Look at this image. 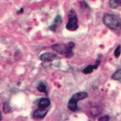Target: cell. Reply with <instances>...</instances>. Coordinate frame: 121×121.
Listing matches in <instances>:
<instances>
[{
	"mask_svg": "<svg viewBox=\"0 0 121 121\" xmlns=\"http://www.w3.org/2000/svg\"><path fill=\"white\" fill-rule=\"evenodd\" d=\"M121 45H119L117 47L114 51V55L115 56L116 58H118L121 55Z\"/></svg>",
	"mask_w": 121,
	"mask_h": 121,
	"instance_id": "2e32d148",
	"label": "cell"
},
{
	"mask_svg": "<svg viewBox=\"0 0 121 121\" xmlns=\"http://www.w3.org/2000/svg\"><path fill=\"white\" fill-rule=\"evenodd\" d=\"M109 116L108 115L103 116V117H101L99 118H98V121H107L109 120Z\"/></svg>",
	"mask_w": 121,
	"mask_h": 121,
	"instance_id": "e0dca14e",
	"label": "cell"
},
{
	"mask_svg": "<svg viewBox=\"0 0 121 121\" xmlns=\"http://www.w3.org/2000/svg\"><path fill=\"white\" fill-rule=\"evenodd\" d=\"M79 28L78 19L76 13L74 9H70L68 13V22L66 25V29L69 31H74Z\"/></svg>",
	"mask_w": 121,
	"mask_h": 121,
	"instance_id": "3957f363",
	"label": "cell"
},
{
	"mask_svg": "<svg viewBox=\"0 0 121 121\" xmlns=\"http://www.w3.org/2000/svg\"><path fill=\"white\" fill-rule=\"evenodd\" d=\"M111 78L113 80L121 82V69H118L117 71L115 72L113 75H112Z\"/></svg>",
	"mask_w": 121,
	"mask_h": 121,
	"instance_id": "8fae6325",
	"label": "cell"
},
{
	"mask_svg": "<svg viewBox=\"0 0 121 121\" xmlns=\"http://www.w3.org/2000/svg\"><path fill=\"white\" fill-rule=\"evenodd\" d=\"M103 22L106 26L113 30L121 29V20L117 15L106 13L104 15Z\"/></svg>",
	"mask_w": 121,
	"mask_h": 121,
	"instance_id": "7a4b0ae2",
	"label": "cell"
},
{
	"mask_svg": "<svg viewBox=\"0 0 121 121\" xmlns=\"http://www.w3.org/2000/svg\"><path fill=\"white\" fill-rule=\"evenodd\" d=\"M109 4L111 8H117L121 6V0H109Z\"/></svg>",
	"mask_w": 121,
	"mask_h": 121,
	"instance_id": "30bf717a",
	"label": "cell"
},
{
	"mask_svg": "<svg viewBox=\"0 0 121 121\" xmlns=\"http://www.w3.org/2000/svg\"><path fill=\"white\" fill-rule=\"evenodd\" d=\"M62 16L60 15H56V17L54 19V21L52 24L50 26L49 28L51 31L55 32L56 28L62 23Z\"/></svg>",
	"mask_w": 121,
	"mask_h": 121,
	"instance_id": "5b68a950",
	"label": "cell"
},
{
	"mask_svg": "<svg viewBox=\"0 0 121 121\" xmlns=\"http://www.w3.org/2000/svg\"><path fill=\"white\" fill-rule=\"evenodd\" d=\"M1 113L0 112V120H1Z\"/></svg>",
	"mask_w": 121,
	"mask_h": 121,
	"instance_id": "d6986e66",
	"label": "cell"
},
{
	"mask_svg": "<svg viewBox=\"0 0 121 121\" xmlns=\"http://www.w3.org/2000/svg\"><path fill=\"white\" fill-rule=\"evenodd\" d=\"M56 58L55 54L51 52H45L40 55V60L43 62H50L54 60Z\"/></svg>",
	"mask_w": 121,
	"mask_h": 121,
	"instance_id": "8992f818",
	"label": "cell"
},
{
	"mask_svg": "<svg viewBox=\"0 0 121 121\" xmlns=\"http://www.w3.org/2000/svg\"><path fill=\"white\" fill-rule=\"evenodd\" d=\"M90 113L93 116H97L101 113V112L97 107H93L90 109Z\"/></svg>",
	"mask_w": 121,
	"mask_h": 121,
	"instance_id": "5bb4252c",
	"label": "cell"
},
{
	"mask_svg": "<svg viewBox=\"0 0 121 121\" xmlns=\"http://www.w3.org/2000/svg\"><path fill=\"white\" fill-rule=\"evenodd\" d=\"M68 108L71 111H75L78 109V102L70 98V99L68 102Z\"/></svg>",
	"mask_w": 121,
	"mask_h": 121,
	"instance_id": "9c48e42d",
	"label": "cell"
},
{
	"mask_svg": "<svg viewBox=\"0 0 121 121\" xmlns=\"http://www.w3.org/2000/svg\"><path fill=\"white\" fill-rule=\"evenodd\" d=\"M47 109L46 108H40L36 109L35 112H34L33 117L35 119H41V118H44L45 115L47 113Z\"/></svg>",
	"mask_w": 121,
	"mask_h": 121,
	"instance_id": "277c9868",
	"label": "cell"
},
{
	"mask_svg": "<svg viewBox=\"0 0 121 121\" xmlns=\"http://www.w3.org/2000/svg\"><path fill=\"white\" fill-rule=\"evenodd\" d=\"M23 11H24L23 8H21V9H19L17 12V14H21V13H22L23 12Z\"/></svg>",
	"mask_w": 121,
	"mask_h": 121,
	"instance_id": "ac0fdd59",
	"label": "cell"
},
{
	"mask_svg": "<svg viewBox=\"0 0 121 121\" xmlns=\"http://www.w3.org/2000/svg\"><path fill=\"white\" fill-rule=\"evenodd\" d=\"M75 44L73 41H70L68 44L64 43L55 44L52 45V48L59 54L64 55L67 58H70L74 55L73 48Z\"/></svg>",
	"mask_w": 121,
	"mask_h": 121,
	"instance_id": "6da1fadb",
	"label": "cell"
},
{
	"mask_svg": "<svg viewBox=\"0 0 121 121\" xmlns=\"http://www.w3.org/2000/svg\"><path fill=\"white\" fill-rule=\"evenodd\" d=\"M94 69H95L94 65H89V66H87L86 68L83 69V73L84 74L91 73L93 72Z\"/></svg>",
	"mask_w": 121,
	"mask_h": 121,
	"instance_id": "7c38bea8",
	"label": "cell"
},
{
	"mask_svg": "<svg viewBox=\"0 0 121 121\" xmlns=\"http://www.w3.org/2000/svg\"><path fill=\"white\" fill-rule=\"evenodd\" d=\"M37 90L40 92H42V93H45V94H47V87L44 84H40L39 85V86L37 87Z\"/></svg>",
	"mask_w": 121,
	"mask_h": 121,
	"instance_id": "9a60e30c",
	"label": "cell"
},
{
	"mask_svg": "<svg viewBox=\"0 0 121 121\" xmlns=\"http://www.w3.org/2000/svg\"><path fill=\"white\" fill-rule=\"evenodd\" d=\"M50 103L51 102L49 99L46 98H42L39 100L38 106L40 108H46L50 105Z\"/></svg>",
	"mask_w": 121,
	"mask_h": 121,
	"instance_id": "ba28073f",
	"label": "cell"
},
{
	"mask_svg": "<svg viewBox=\"0 0 121 121\" xmlns=\"http://www.w3.org/2000/svg\"><path fill=\"white\" fill-rule=\"evenodd\" d=\"M88 97V93L85 91H82V92H78V93H75V94L73 95L72 97V99L75 100V101L78 102L80 100L85 99Z\"/></svg>",
	"mask_w": 121,
	"mask_h": 121,
	"instance_id": "52a82bcc",
	"label": "cell"
},
{
	"mask_svg": "<svg viewBox=\"0 0 121 121\" xmlns=\"http://www.w3.org/2000/svg\"><path fill=\"white\" fill-rule=\"evenodd\" d=\"M11 107L8 102H5L3 105V111L5 113H8L11 112Z\"/></svg>",
	"mask_w": 121,
	"mask_h": 121,
	"instance_id": "4fadbf2b",
	"label": "cell"
}]
</instances>
